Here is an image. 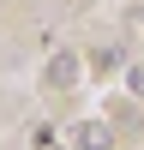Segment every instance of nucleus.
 Here are the masks:
<instances>
[{
    "label": "nucleus",
    "instance_id": "f257e3e1",
    "mask_svg": "<svg viewBox=\"0 0 144 150\" xmlns=\"http://www.w3.org/2000/svg\"><path fill=\"white\" fill-rule=\"evenodd\" d=\"M84 150H108V144H114V138H108V126H84V138H78Z\"/></svg>",
    "mask_w": 144,
    "mask_h": 150
},
{
    "label": "nucleus",
    "instance_id": "f03ea898",
    "mask_svg": "<svg viewBox=\"0 0 144 150\" xmlns=\"http://www.w3.org/2000/svg\"><path fill=\"white\" fill-rule=\"evenodd\" d=\"M132 96H144V66H132Z\"/></svg>",
    "mask_w": 144,
    "mask_h": 150
}]
</instances>
